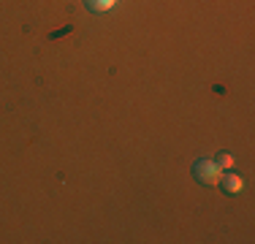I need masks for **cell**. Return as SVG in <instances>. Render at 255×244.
Returning a JSON list of instances; mask_svg holds the SVG:
<instances>
[{"mask_svg":"<svg viewBox=\"0 0 255 244\" xmlns=\"http://www.w3.org/2000/svg\"><path fill=\"white\" fill-rule=\"evenodd\" d=\"M193 174H196V179L206 187H217L223 179V168L217 166L215 160H198L196 168H193Z\"/></svg>","mask_w":255,"mask_h":244,"instance_id":"6da1fadb","label":"cell"},{"mask_svg":"<svg viewBox=\"0 0 255 244\" xmlns=\"http://www.w3.org/2000/svg\"><path fill=\"white\" fill-rule=\"evenodd\" d=\"M220 185H223V190H226L228 195H239L242 190H245V179H242L239 174H223Z\"/></svg>","mask_w":255,"mask_h":244,"instance_id":"7a4b0ae2","label":"cell"},{"mask_svg":"<svg viewBox=\"0 0 255 244\" xmlns=\"http://www.w3.org/2000/svg\"><path fill=\"white\" fill-rule=\"evenodd\" d=\"M87 5L93 11H98V14H103V11H112L117 5V0H87Z\"/></svg>","mask_w":255,"mask_h":244,"instance_id":"3957f363","label":"cell"},{"mask_svg":"<svg viewBox=\"0 0 255 244\" xmlns=\"http://www.w3.org/2000/svg\"><path fill=\"white\" fill-rule=\"evenodd\" d=\"M215 163H217V166H220L223 171H231V168H234V157H231L228 152H220V155H217V160H215Z\"/></svg>","mask_w":255,"mask_h":244,"instance_id":"277c9868","label":"cell"}]
</instances>
